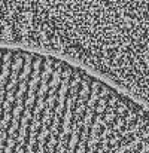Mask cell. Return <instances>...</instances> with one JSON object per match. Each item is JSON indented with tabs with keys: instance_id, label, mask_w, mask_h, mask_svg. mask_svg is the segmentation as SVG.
I'll use <instances>...</instances> for the list:
<instances>
[{
	"instance_id": "1",
	"label": "cell",
	"mask_w": 149,
	"mask_h": 153,
	"mask_svg": "<svg viewBox=\"0 0 149 153\" xmlns=\"http://www.w3.org/2000/svg\"><path fill=\"white\" fill-rule=\"evenodd\" d=\"M0 153H149V108L75 64L0 46Z\"/></svg>"
},
{
	"instance_id": "2",
	"label": "cell",
	"mask_w": 149,
	"mask_h": 153,
	"mask_svg": "<svg viewBox=\"0 0 149 153\" xmlns=\"http://www.w3.org/2000/svg\"><path fill=\"white\" fill-rule=\"evenodd\" d=\"M0 46L75 64L149 108V0H0Z\"/></svg>"
}]
</instances>
